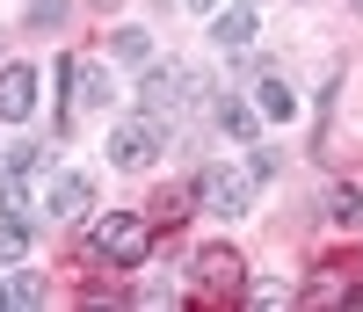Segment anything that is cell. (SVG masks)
I'll return each mask as SVG.
<instances>
[{"label":"cell","instance_id":"1","mask_svg":"<svg viewBox=\"0 0 363 312\" xmlns=\"http://www.w3.org/2000/svg\"><path fill=\"white\" fill-rule=\"evenodd\" d=\"M87 247H95L109 269H145V255H153V218L145 211H102L95 225H87Z\"/></svg>","mask_w":363,"mask_h":312},{"label":"cell","instance_id":"2","mask_svg":"<svg viewBox=\"0 0 363 312\" xmlns=\"http://www.w3.org/2000/svg\"><path fill=\"white\" fill-rule=\"evenodd\" d=\"M160 145H167V116L138 109V116H124V123L109 131V160H116V167H153Z\"/></svg>","mask_w":363,"mask_h":312},{"label":"cell","instance_id":"3","mask_svg":"<svg viewBox=\"0 0 363 312\" xmlns=\"http://www.w3.org/2000/svg\"><path fill=\"white\" fill-rule=\"evenodd\" d=\"M196 95H203V80H196L189 66H174V58H167V66H145V80H138V102L153 109V116H174V109H189Z\"/></svg>","mask_w":363,"mask_h":312},{"label":"cell","instance_id":"4","mask_svg":"<svg viewBox=\"0 0 363 312\" xmlns=\"http://www.w3.org/2000/svg\"><path fill=\"white\" fill-rule=\"evenodd\" d=\"M189 284H196V298H240L247 291V262H240L233 247H196Z\"/></svg>","mask_w":363,"mask_h":312},{"label":"cell","instance_id":"5","mask_svg":"<svg viewBox=\"0 0 363 312\" xmlns=\"http://www.w3.org/2000/svg\"><path fill=\"white\" fill-rule=\"evenodd\" d=\"M189 196H196L203 211H218V218H247V211H255V174H233V167H203Z\"/></svg>","mask_w":363,"mask_h":312},{"label":"cell","instance_id":"6","mask_svg":"<svg viewBox=\"0 0 363 312\" xmlns=\"http://www.w3.org/2000/svg\"><path fill=\"white\" fill-rule=\"evenodd\" d=\"M58 80L73 87V95H66V123L87 116V109H109V73L95 66V58H66V66H58Z\"/></svg>","mask_w":363,"mask_h":312},{"label":"cell","instance_id":"7","mask_svg":"<svg viewBox=\"0 0 363 312\" xmlns=\"http://www.w3.org/2000/svg\"><path fill=\"white\" fill-rule=\"evenodd\" d=\"M29 109H37V66H0V123H29Z\"/></svg>","mask_w":363,"mask_h":312},{"label":"cell","instance_id":"8","mask_svg":"<svg viewBox=\"0 0 363 312\" xmlns=\"http://www.w3.org/2000/svg\"><path fill=\"white\" fill-rule=\"evenodd\" d=\"M211 44L218 51H247L255 44V8H218L211 15Z\"/></svg>","mask_w":363,"mask_h":312},{"label":"cell","instance_id":"9","mask_svg":"<svg viewBox=\"0 0 363 312\" xmlns=\"http://www.w3.org/2000/svg\"><path fill=\"white\" fill-rule=\"evenodd\" d=\"M51 211L58 218H87V211H95V182H87V174H58L51 182Z\"/></svg>","mask_w":363,"mask_h":312},{"label":"cell","instance_id":"10","mask_svg":"<svg viewBox=\"0 0 363 312\" xmlns=\"http://www.w3.org/2000/svg\"><path fill=\"white\" fill-rule=\"evenodd\" d=\"M255 109H262V116H277V123H284V116H298L291 80H284V73H262V80H255Z\"/></svg>","mask_w":363,"mask_h":312},{"label":"cell","instance_id":"11","mask_svg":"<svg viewBox=\"0 0 363 312\" xmlns=\"http://www.w3.org/2000/svg\"><path fill=\"white\" fill-rule=\"evenodd\" d=\"M356 298H363L356 276H313L306 284V305H356Z\"/></svg>","mask_w":363,"mask_h":312},{"label":"cell","instance_id":"12","mask_svg":"<svg viewBox=\"0 0 363 312\" xmlns=\"http://www.w3.org/2000/svg\"><path fill=\"white\" fill-rule=\"evenodd\" d=\"M29 255V211H0V262Z\"/></svg>","mask_w":363,"mask_h":312},{"label":"cell","instance_id":"13","mask_svg":"<svg viewBox=\"0 0 363 312\" xmlns=\"http://www.w3.org/2000/svg\"><path fill=\"white\" fill-rule=\"evenodd\" d=\"M218 131H225V138H240V145H255V131H262V116H255L247 102H218Z\"/></svg>","mask_w":363,"mask_h":312},{"label":"cell","instance_id":"14","mask_svg":"<svg viewBox=\"0 0 363 312\" xmlns=\"http://www.w3.org/2000/svg\"><path fill=\"white\" fill-rule=\"evenodd\" d=\"M109 51L124 58V66H145V58H153V37H145V29H116V37H109Z\"/></svg>","mask_w":363,"mask_h":312},{"label":"cell","instance_id":"15","mask_svg":"<svg viewBox=\"0 0 363 312\" xmlns=\"http://www.w3.org/2000/svg\"><path fill=\"white\" fill-rule=\"evenodd\" d=\"M327 211H335L342 225H363V189H356V182H342V189H327Z\"/></svg>","mask_w":363,"mask_h":312},{"label":"cell","instance_id":"16","mask_svg":"<svg viewBox=\"0 0 363 312\" xmlns=\"http://www.w3.org/2000/svg\"><path fill=\"white\" fill-rule=\"evenodd\" d=\"M240 305H255V312H277V305H291V291H284V284H247V291H240Z\"/></svg>","mask_w":363,"mask_h":312},{"label":"cell","instance_id":"17","mask_svg":"<svg viewBox=\"0 0 363 312\" xmlns=\"http://www.w3.org/2000/svg\"><path fill=\"white\" fill-rule=\"evenodd\" d=\"M73 15V0H29V29H58Z\"/></svg>","mask_w":363,"mask_h":312},{"label":"cell","instance_id":"18","mask_svg":"<svg viewBox=\"0 0 363 312\" xmlns=\"http://www.w3.org/2000/svg\"><path fill=\"white\" fill-rule=\"evenodd\" d=\"M0 298H8V305H37V298H44V284H37L29 269H15V276H8V291H0Z\"/></svg>","mask_w":363,"mask_h":312},{"label":"cell","instance_id":"19","mask_svg":"<svg viewBox=\"0 0 363 312\" xmlns=\"http://www.w3.org/2000/svg\"><path fill=\"white\" fill-rule=\"evenodd\" d=\"M174 218H189V189H174V196H160V204H153V233H160V225H174Z\"/></svg>","mask_w":363,"mask_h":312},{"label":"cell","instance_id":"20","mask_svg":"<svg viewBox=\"0 0 363 312\" xmlns=\"http://www.w3.org/2000/svg\"><path fill=\"white\" fill-rule=\"evenodd\" d=\"M247 174H255V182H269V174H277V152H269V145H255V160H247Z\"/></svg>","mask_w":363,"mask_h":312},{"label":"cell","instance_id":"21","mask_svg":"<svg viewBox=\"0 0 363 312\" xmlns=\"http://www.w3.org/2000/svg\"><path fill=\"white\" fill-rule=\"evenodd\" d=\"M189 8H196V15H218V0H189Z\"/></svg>","mask_w":363,"mask_h":312},{"label":"cell","instance_id":"22","mask_svg":"<svg viewBox=\"0 0 363 312\" xmlns=\"http://www.w3.org/2000/svg\"><path fill=\"white\" fill-rule=\"evenodd\" d=\"M87 8H124V0H87Z\"/></svg>","mask_w":363,"mask_h":312},{"label":"cell","instance_id":"23","mask_svg":"<svg viewBox=\"0 0 363 312\" xmlns=\"http://www.w3.org/2000/svg\"><path fill=\"white\" fill-rule=\"evenodd\" d=\"M356 8H363V0H356Z\"/></svg>","mask_w":363,"mask_h":312}]
</instances>
